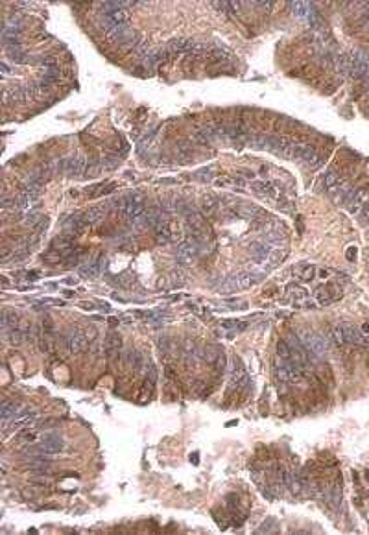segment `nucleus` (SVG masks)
<instances>
[{
    "label": "nucleus",
    "instance_id": "33",
    "mask_svg": "<svg viewBox=\"0 0 369 535\" xmlns=\"http://www.w3.org/2000/svg\"><path fill=\"white\" fill-rule=\"evenodd\" d=\"M39 65H41V67H43L45 70L59 69V67H57V59H55V57H52V55H48V57H43V59L39 61Z\"/></svg>",
    "mask_w": 369,
    "mask_h": 535
},
{
    "label": "nucleus",
    "instance_id": "3",
    "mask_svg": "<svg viewBox=\"0 0 369 535\" xmlns=\"http://www.w3.org/2000/svg\"><path fill=\"white\" fill-rule=\"evenodd\" d=\"M286 344H288V347H290V352H292L293 362H297L299 366L307 367L308 362H310V352H308V349L305 347V344L301 342V338L297 336V334H288V338H286Z\"/></svg>",
    "mask_w": 369,
    "mask_h": 535
},
{
    "label": "nucleus",
    "instance_id": "9",
    "mask_svg": "<svg viewBox=\"0 0 369 535\" xmlns=\"http://www.w3.org/2000/svg\"><path fill=\"white\" fill-rule=\"evenodd\" d=\"M39 447V452L43 456H52V454H57V452L63 451V441L59 436H54V434H48V436L43 437V441Z\"/></svg>",
    "mask_w": 369,
    "mask_h": 535
},
{
    "label": "nucleus",
    "instance_id": "11",
    "mask_svg": "<svg viewBox=\"0 0 369 535\" xmlns=\"http://www.w3.org/2000/svg\"><path fill=\"white\" fill-rule=\"evenodd\" d=\"M154 229H155V242L159 245H166V244H170V242H174V235H176V233L172 231V225H170L164 218L155 225Z\"/></svg>",
    "mask_w": 369,
    "mask_h": 535
},
{
    "label": "nucleus",
    "instance_id": "1",
    "mask_svg": "<svg viewBox=\"0 0 369 535\" xmlns=\"http://www.w3.org/2000/svg\"><path fill=\"white\" fill-rule=\"evenodd\" d=\"M342 295H343V292H342V288H340V284H336V283L321 284V286L314 292V299L317 301V305H319V306L332 305V303L340 301Z\"/></svg>",
    "mask_w": 369,
    "mask_h": 535
},
{
    "label": "nucleus",
    "instance_id": "40",
    "mask_svg": "<svg viewBox=\"0 0 369 535\" xmlns=\"http://www.w3.org/2000/svg\"><path fill=\"white\" fill-rule=\"evenodd\" d=\"M0 69H2V74H8V72H9V67L6 65V63H2V65H0Z\"/></svg>",
    "mask_w": 369,
    "mask_h": 535
},
{
    "label": "nucleus",
    "instance_id": "27",
    "mask_svg": "<svg viewBox=\"0 0 369 535\" xmlns=\"http://www.w3.org/2000/svg\"><path fill=\"white\" fill-rule=\"evenodd\" d=\"M316 275H317V268H316V266H310V264H305L303 268H299V269H297V277H299L301 281H307V283L314 281Z\"/></svg>",
    "mask_w": 369,
    "mask_h": 535
},
{
    "label": "nucleus",
    "instance_id": "15",
    "mask_svg": "<svg viewBox=\"0 0 369 535\" xmlns=\"http://www.w3.org/2000/svg\"><path fill=\"white\" fill-rule=\"evenodd\" d=\"M116 188V185L115 183H94L91 185V187H87L85 188V194L89 196V198H98V196H104V194H111V192Z\"/></svg>",
    "mask_w": 369,
    "mask_h": 535
},
{
    "label": "nucleus",
    "instance_id": "34",
    "mask_svg": "<svg viewBox=\"0 0 369 535\" xmlns=\"http://www.w3.org/2000/svg\"><path fill=\"white\" fill-rule=\"evenodd\" d=\"M212 176H214V168L212 166H207V168H201L200 172H196V177L201 179V181H209V179H212Z\"/></svg>",
    "mask_w": 369,
    "mask_h": 535
},
{
    "label": "nucleus",
    "instance_id": "26",
    "mask_svg": "<svg viewBox=\"0 0 369 535\" xmlns=\"http://www.w3.org/2000/svg\"><path fill=\"white\" fill-rule=\"evenodd\" d=\"M329 340H331L334 345H345V334H343V329L342 325H334L329 329Z\"/></svg>",
    "mask_w": 369,
    "mask_h": 535
},
{
    "label": "nucleus",
    "instance_id": "19",
    "mask_svg": "<svg viewBox=\"0 0 369 535\" xmlns=\"http://www.w3.org/2000/svg\"><path fill=\"white\" fill-rule=\"evenodd\" d=\"M220 354H222V351H220L216 345H205V347H201L200 349V356L205 360L207 364H211V366H214Z\"/></svg>",
    "mask_w": 369,
    "mask_h": 535
},
{
    "label": "nucleus",
    "instance_id": "24",
    "mask_svg": "<svg viewBox=\"0 0 369 535\" xmlns=\"http://www.w3.org/2000/svg\"><path fill=\"white\" fill-rule=\"evenodd\" d=\"M269 138H271V135L257 133V135L249 138L247 144H251V148H257V150H269Z\"/></svg>",
    "mask_w": 369,
    "mask_h": 535
},
{
    "label": "nucleus",
    "instance_id": "39",
    "mask_svg": "<svg viewBox=\"0 0 369 535\" xmlns=\"http://www.w3.org/2000/svg\"><path fill=\"white\" fill-rule=\"evenodd\" d=\"M23 495H24V498H33V497H35V493H33V491H24Z\"/></svg>",
    "mask_w": 369,
    "mask_h": 535
},
{
    "label": "nucleus",
    "instance_id": "37",
    "mask_svg": "<svg viewBox=\"0 0 369 535\" xmlns=\"http://www.w3.org/2000/svg\"><path fill=\"white\" fill-rule=\"evenodd\" d=\"M203 388H205V382H203V380H194V384H192L194 393H198V395L203 397Z\"/></svg>",
    "mask_w": 369,
    "mask_h": 535
},
{
    "label": "nucleus",
    "instance_id": "12",
    "mask_svg": "<svg viewBox=\"0 0 369 535\" xmlns=\"http://www.w3.org/2000/svg\"><path fill=\"white\" fill-rule=\"evenodd\" d=\"M155 382H157V369L154 366H150V371H148V376L144 384H142V390H140V401L142 402H148L152 395H154L155 390Z\"/></svg>",
    "mask_w": 369,
    "mask_h": 535
},
{
    "label": "nucleus",
    "instance_id": "18",
    "mask_svg": "<svg viewBox=\"0 0 369 535\" xmlns=\"http://www.w3.org/2000/svg\"><path fill=\"white\" fill-rule=\"evenodd\" d=\"M251 257H253L257 262H264L266 259H269V253H271V249H269V245L268 244H261V242H255L253 245H251Z\"/></svg>",
    "mask_w": 369,
    "mask_h": 535
},
{
    "label": "nucleus",
    "instance_id": "6",
    "mask_svg": "<svg viewBox=\"0 0 369 535\" xmlns=\"http://www.w3.org/2000/svg\"><path fill=\"white\" fill-rule=\"evenodd\" d=\"M87 170V160L83 157H70V159H63V172L69 177H79L85 176Z\"/></svg>",
    "mask_w": 369,
    "mask_h": 535
},
{
    "label": "nucleus",
    "instance_id": "35",
    "mask_svg": "<svg viewBox=\"0 0 369 535\" xmlns=\"http://www.w3.org/2000/svg\"><path fill=\"white\" fill-rule=\"evenodd\" d=\"M257 532H259V534H262V532H266V534H269V532H277L275 520H268V522H264V524H262Z\"/></svg>",
    "mask_w": 369,
    "mask_h": 535
},
{
    "label": "nucleus",
    "instance_id": "30",
    "mask_svg": "<svg viewBox=\"0 0 369 535\" xmlns=\"http://www.w3.org/2000/svg\"><path fill=\"white\" fill-rule=\"evenodd\" d=\"M190 140H192L194 144H198V146H209V144H211V140H209L207 135H205L201 130L192 131V133H190Z\"/></svg>",
    "mask_w": 369,
    "mask_h": 535
},
{
    "label": "nucleus",
    "instance_id": "2",
    "mask_svg": "<svg viewBox=\"0 0 369 535\" xmlns=\"http://www.w3.org/2000/svg\"><path fill=\"white\" fill-rule=\"evenodd\" d=\"M301 342L305 344V347L308 349V352H312L314 356H325L329 352V342L327 338L317 334V332H303L301 334Z\"/></svg>",
    "mask_w": 369,
    "mask_h": 535
},
{
    "label": "nucleus",
    "instance_id": "13",
    "mask_svg": "<svg viewBox=\"0 0 369 535\" xmlns=\"http://www.w3.org/2000/svg\"><path fill=\"white\" fill-rule=\"evenodd\" d=\"M251 190L257 194V196H268V198H275L277 190L273 183L268 181V179H257V181H251Z\"/></svg>",
    "mask_w": 369,
    "mask_h": 535
},
{
    "label": "nucleus",
    "instance_id": "14",
    "mask_svg": "<svg viewBox=\"0 0 369 535\" xmlns=\"http://www.w3.org/2000/svg\"><path fill=\"white\" fill-rule=\"evenodd\" d=\"M50 249H55L59 253H67L74 249V237L72 235H61V237H55L50 244Z\"/></svg>",
    "mask_w": 369,
    "mask_h": 535
},
{
    "label": "nucleus",
    "instance_id": "20",
    "mask_svg": "<svg viewBox=\"0 0 369 535\" xmlns=\"http://www.w3.org/2000/svg\"><path fill=\"white\" fill-rule=\"evenodd\" d=\"M159 352H161V358L170 360L176 352V344L170 340V338H159Z\"/></svg>",
    "mask_w": 369,
    "mask_h": 535
},
{
    "label": "nucleus",
    "instance_id": "5",
    "mask_svg": "<svg viewBox=\"0 0 369 535\" xmlns=\"http://www.w3.org/2000/svg\"><path fill=\"white\" fill-rule=\"evenodd\" d=\"M200 249H201L200 245L188 238L186 242L179 244V247H177V255H176L177 262H181V264H190V262H194L196 257L200 255Z\"/></svg>",
    "mask_w": 369,
    "mask_h": 535
},
{
    "label": "nucleus",
    "instance_id": "29",
    "mask_svg": "<svg viewBox=\"0 0 369 535\" xmlns=\"http://www.w3.org/2000/svg\"><path fill=\"white\" fill-rule=\"evenodd\" d=\"M277 358L285 360V362L292 360V352H290V347L286 344V340H279L277 342Z\"/></svg>",
    "mask_w": 369,
    "mask_h": 535
},
{
    "label": "nucleus",
    "instance_id": "36",
    "mask_svg": "<svg viewBox=\"0 0 369 535\" xmlns=\"http://www.w3.org/2000/svg\"><path fill=\"white\" fill-rule=\"evenodd\" d=\"M225 366H227V358H225V354H220L218 356V360H216V364H214V369L216 371H223L225 369Z\"/></svg>",
    "mask_w": 369,
    "mask_h": 535
},
{
    "label": "nucleus",
    "instance_id": "22",
    "mask_svg": "<svg viewBox=\"0 0 369 535\" xmlns=\"http://www.w3.org/2000/svg\"><path fill=\"white\" fill-rule=\"evenodd\" d=\"M85 214V222L92 225V223H98L100 220H104L105 216V207H91Z\"/></svg>",
    "mask_w": 369,
    "mask_h": 535
},
{
    "label": "nucleus",
    "instance_id": "4",
    "mask_svg": "<svg viewBox=\"0 0 369 535\" xmlns=\"http://www.w3.org/2000/svg\"><path fill=\"white\" fill-rule=\"evenodd\" d=\"M63 344L67 347V351L70 354H78L87 347V336H85L81 330H70L67 336L63 338Z\"/></svg>",
    "mask_w": 369,
    "mask_h": 535
},
{
    "label": "nucleus",
    "instance_id": "31",
    "mask_svg": "<svg viewBox=\"0 0 369 535\" xmlns=\"http://www.w3.org/2000/svg\"><path fill=\"white\" fill-rule=\"evenodd\" d=\"M290 8H292V11L297 17H307L308 9H310V4H305V2H292Z\"/></svg>",
    "mask_w": 369,
    "mask_h": 535
},
{
    "label": "nucleus",
    "instance_id": "38",
    "mask_svg": "<svg viewBox=\"0 0 369 535\" xmlns=\"http://www.w3.org/2000/svg\"><path fill=\"white\" fill-rule=\"evenodd\" d=\"M216 185H218V187H231V185H233V179H231V177H227V176L218 177Z\"/></svg>",
    "mask_w": 369,
    "mask_h": 535
},
{
    "label": "nucleus",
    "instance_id": "25",
    "mask_svg": "<svg viewBox=\"0 0 369 535\" xmlns=\"http://www.w3.org/2000/svg\"><path fill=\"white\" fill-rule=\"evenodd\" d=\"M100 172H102V160L98 159V157H91V159L87 160V170H85V177L92 179V177L98 176Z\"/></svg>",
    "mask_w": 369,
    "mask_h": 535
},
{
    "label": "nucleus",
    "instance_id": "7",
    "mask_svg": "<svg viewBox=\"0 0 369 535\" xmlns=\"http://www.w3.org/2000/svg\"><path fill=\"white\" fill-rule=\"evenodd\" d=\"M122 351V338L118 332H109L105 340H104V352L109 360H115L116 356H120Z\"/></svg>",
    "mask_w": 369,
    "mask_h": 535
},
{
    "label": "nucleus",
    "instance_id": "17",
    "mask_svg": "<svg viewBox=\"0 0 369 535\" xmlns=\"http://www.w3.org/2000/svg\"><path fill=\"white\" fill-rule=\"evenodd\" d=\"M323 185H325V188L331 192V194H336L340 188V185H342V179H340V176L334 172V170H329V172L325 174V177H323Z\"/></svg>",
    "mask_w": 369,
    "mask_h": 535
},
{
    "label": "nucleus",
    "instance_id": "8",
    "mask_svg": "<svg viewBox=\"0 0 369 535\" xmlns=\"http://www.w3.org/2000/svg\"><path fill=\"white\" fill-rule=\"evenodd\" d=\"M342 329L345 334V342L353 345H369V336L364 334L358 327H354L351 323H342Z\"/></svg>",
    "mask_w": 369,
    "mask_h": 535
},
{
    "label": "nucleus",
    "instance_id": "21",
    "mask_svg": "<svg viewBox=\"0 0 369 535\" xmlns=\"http://www.w3.org/2000/svg\"><path fill=\"white\" fill-rule=\"evenodd\" d=\"M19 415H21V410H19V406L15 402H11V401L2 402V419H4V423L8 419H17Z\"/></svg>",
    "mask_w": 369,
    "mask_h": 535
},
{
    "label": "nucleus",
    "instance_id": "16",
    "mask_svg": "<svg viewBox=\"0 0 369 535\" xmlns=\"http://www.w3.org/2000/svg\"><path fill=\"white\" fill-rule=\"evenodd\" d=\"M203 57H205V61L211 63V65H218V63L227 61L229 54L225 52L223 48H218V46H214V48H209V52L205 54Z\"/></svg>",
    "mask_w": 369,
    "mask_h": 535
},
{
    "label": "nucleus",
    "instance_id": "10",
    "mask_svg": "<svg viewBox=\"0 0 369 535\" xmlns=\"http://www.w3.org/2000/svg\"><path fill=\"white\" fill-rule=\"evenodd\" d=\"M295 159L305 160L312 166H317L319 162V155L312 144H295Z\"/></svg>",
    "mask_w": 369,
    "mask_h": 535
},
{
    "label": "nucleus",
    "instance_id": "32",
    "mask_svg": "<svg viewBox=\"0 0 369 535\" xmlns=\"http://www.w3.org/2000/svg\"><path fill=\"white\" fill-rule=\"evenodd\" d=\"M285 259H286L285 249H271V253H269V262L271 264H281Z\"/></svg>",
    "mask_w": 369,
    "mask_h": 535
},
{
    "label": "nucleus",
    "instance_id": "28",
    "mask_svg": "<svg viewBox=\"0 0 369 535\" xmlns=\"http://www.w3.org/2000/svg\"><path fill=\"white\" fill-rule=\"evenodd\" d=\"M6 338L9 340V344L11 345H21L24 340H26V334L17 327V329H9L8 332H6Z\"/></svg>",
    "mask_w": 369,
    "mask_h": 535
},
{
    "label": "nucleus",
    "instance_id": "23",
    "mask_svg": "<svg viewBox=\"0 0 369 535\" xmlns=\"http://www.w3.org/2000/svg\"><path fill=\"white\" fill-rule=\"evenodd\" d=\"M218 209H220L218 207V199L212 198V196H205V198L201 199V214L203 216H212V214H216Z\"/></svg>",
    "mask_w": 369,
    "mask_h": 535
}]
</instances>
